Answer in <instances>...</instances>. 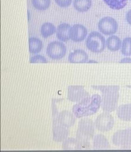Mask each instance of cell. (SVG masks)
Listing matches in <instances>:
<instances>
[{
	"label": "cell",
	"instance_id": "8992f818",
	"mask_svg": "<svg viewBox=\"0 0 131 152\" xmlns=\"http://www.w3.org/2000/svg\"><path fill=\"white\" fill-rule=\"evenodd\" d=\"M114 125V119L108 112H105L98 116L95 121L96 129L101 132H108L111 130Z\"/></svg>",
	"mask_w": 131,
	"mask_h": 152
},
{
	"label": "cell",
	"instance_id": "7402d4cb",
	"mask_svg": "<svg viewBox=\"0 0 131 152\" xmlns=\"http://www.w3.org/2000/svg\"><path fill=\"white\" fill-rule=\"evenodd\" d=\"M32 4L36 10L44 11L49 7L51 0H32Z\"/></svg>",
	"mask_w": 131,
	"mask_h": 152
},
{
	"label": "cell",
	"instance_id": "ffe728a7",
	"mask_svg": "<svg viewBox=\"0 0 131 152\" xmlns=\"http://www.w3.org/2000/svg\"><path fill=\"white\" fill-rule=\"evenodd\" d=\"M55 32H56V28L51 23H44L41 28V33L44 38H47Z\"/></svg>",
	"mask_w": 131,
	"mask_h": 152
},
{
	"label": "cell",
	"instance_id": "83f0119b",
	"mask_svg": "<svg viewBox=\"0 0 131 152\" xmlns=\"http://www.w3.org/2000/svg\"><path fill=\"white\" fill-rule=\"evenodd\" d=\"M88 63H98V62L96 61H95V60H90V61H87Z\"/></svg>",
	"mask_w": 131,
	"mask_h": 152
},
{
	"label": "cell",
	"instance_id": "484cf974",
	"mask_svg": "<svg viewBox=\"0 0 131 152\" xmlns=\"http://www.w3.org/2000/svg\"><path fill=\"white\" fill-rule=\"evenodd\" d=\"M126 18L127 23L131 26V9L127 12Z\"/></svg>",
	"mask_w": 131,
	"mask_h": 152
},
{
	"label": "cell",
	"instance_id": "6da1fadb",
	"mask_svg": "<svg viewBox=\"0 0 131 152\" xmlns=\"http://www.w3.org/2000/svg\"><path fill=\"white\" fill-rule=\"evenodd\" d=\"M92 87L102 92L101 107L103 111L111 113L116 110L119 98V86H92Z\"/></svg>",
	"mask_w": 131,
	"mask_h": 152
},
{
	"label": "cell",
	"instance_id": "52a82bcc",
	"mask_svg": "<svg viewBox=\"0 0 131 152\" xmlns=\"http://www.w3.org/2000/svg\"><path fill=\"white\" fill-rule=\"evenodd\" d=\"M100 32L105 35L110 36L117 32L118 24L114 19L110 16H105L101 18L98 23Z\"/></svg>",
	"mask_w": 131,
	"mask_h": 152
},
{
	"label": "cell",
	"instance_id": "4fadbf2b",
	"mask_svg": "<svg viewBox=\"0 0 131 152\" xmlns=\"http://www.w3.org/2000/svg\"><path fill=\"white\" fill-rule=\"evenodd\" d=\"M71 26L66 23L59 24L56 29V37L62 42H66L70 39L69 31Z\"/></svg>",
	"mask_w": 131,
	"mask_h": 152
},
{
	"label": "cell",
	"instance_id": "7a4b0ae2",
	"mask_svg": "<svg viewBox=\"0 0 131 152\" xmlns=\"http://www.w3.org/2000/svg\"><path fill=\"white\" fill-rule=\"evenodd\" d=\"M101 103V96L98 94H95L75 104L73 107L72 111L78 118L92 115L98 112Z\"/></svg>",
	"mask_w": 131,
	"mask_h": 152
},
{
	"label": "cell",
	"instance_id": "9c48e42d",
	"mask_svg": "<svg viewBox=\"0 0 131 152\" xmlns=\"http://www.w3.org/2000/svg\"><path fill=\"white\" fill-rule=\"evenodd\" d=\"M112 141L115 145L118 147L127 148L131 146V128L115 132L112 137Z\"/></svg>",
	"mask_w": 131,
	"mask_h": 152
},
{
	"label": "cell",
	"instance_id": "e0dca14e",
	"mask_svg": "<svg viewBox=\"0 0 131 152\" xmlns=\"http://www.w3.org/2000/svg\"><path fill=\"white\" fill-rule=\"evenodd\" d=\"M43 48L42 42L38 38L29 37V51L32 54H38L41 51Z\"/></svg>",
	"mask_w": 131,
	"mask_h": 152
},
{
	"label": "cell",
	"instance_id": "d4e9b609",
	"mask_svg": "<svg viewBox=\"0 0 131 152\" xmlns=\"http://www.w3.org/2000/svg\"><path fill=\"white\" fill-rule=\"evenodd\" d=\"M55 2L61 7H66L71 5L72 0H55Z\"/></svg>",
	"mask_w": 131,
	"mask_h": 152
},
{
	"label": "cell",
	"instance_id": "5bb4252c",
	"mask_svg": "<svg viewBox=\"0 0 131 152\" xmlns=\"http://www.w3.org/2000/svg\"><path fill=\"white\" fill-rule=\"evenodd\" d=\"M93 148L95 150H107L110 149V145L105 136L98 134L93 137Z\"/></svg>",
	"mask_w": 131,
	"mask_h": 152
},
{
	"label": "cell",
	"instance_id": "30bf717a",
	"mask_svg": "<svg viewBox=\"0 0 131 152\" xmlns=\"http://www.w3.org/2000/svg\"><path fill=\"white\" fill-rule=\"evenodd\" d=\"M87 33V29L84 26L76 24L71 27L69 31L70 39L76 42H82L86 37Z\"/></svg>",
	"mask_w": 131,
	"mask_h": 152
},
{
	"label": "cell",
	"instance_id": "603a6c76",
	"mask_svg": "<svg viewBox=\"0 0 131 152\" xmlns=\"http://www.w3.org/2000/svg\"><path fill=\"white\" fill-rule=\"evenodd\" d=\"M121 52L126 56H131V37H126L123 40Z\"/></svg>",
	"mask_w": 131,
	"mask_h": 152
},
{
	"label": "cell",
	"instance_id": "4316f807",
	"mask_svg": "<svg viewBox=\"0 0 131 152\" xmlns=\"http://www.w3.org/2000/svg\"><path fill=\"white\" fill-rule=\"evenodd\" d=\"M120 63H131V58H124L119 61Z\"/></svg>",
	"mask_w": 131,
	"mask_h": 152
},
{
	"label": "cell",
	"instance_id": "9a60e30c",
	"mask_svg": "<svg viewBox=\"0 0 131 152\" xmlns=\"http://www.w3.org/2000/svg\"><path fill=\"white\" fill-rule=\"evenodd\" d=\"M118 117L122 121L131 122V104L121 105L116 110Z\"/></svg>",
	"mask_w": 131,
	"mask_h": 152
},
{
	"label": "cell",
	"instance_id": "44dd1931",
	"mask_svg": "<svg viewBox=\"0 0 131 152\" xmlns=\"http://www.w3.org/2000/svg\"><path fill=\"white\" fill-rule=\"evenodd\" d=\"M104 2L113 10L123 9L127 4L128 0H103Z\"/></svg>",
	"mask_w": 131,
	"mask_h": 152
},
{
	"label": "cell",
	"instance_id": "cb8c5ba5",
	"mask_svg": "<svg viewBox=\"0 0 131 152\" xmlns=\"http://www.w3.org/2000/svg\"><path fill=\"white\" fill-rule=\"evenodd\" d=\"M48 61L46 60V59L41 55H36L33 56L31 59H30V63H47Z\"/></svg>",
	"mask_w": 131,
	"mask_h": 152
},
{
	"label": "cell",
	"instance_id": "8fae6325",
	"mask_svg": "<svg viewBox=\"0 0 131 152\" xmlns=\"http://www.w3.org/2000/svg\"><path fill=\"white\" fill-rule=\"evenodd\" d=\"M53 140L56 142L64 141L69 134V129L52 121Z\"/></svg>",
	"mask_w": 131,
	"mask_h": 152
},
{
	"label": "cell",
	"instance_id": "ba28073f",
	"mask_svg": "<svg viewBox=\"0 0 131 152\" xmlns=\"http://www.w3.org/2000/svg\"><path fill=\"white\" fill-rule=\"evenodd\" d=\"M90 96L83 86L71 85L68 87V99L71 102L79 103L85 98Z\"/></svg>",
	"mask_w": 131,
	"mask_h": 152
},
{
	"label": "cell",
	"instance_id": "7c38bea8",
	"mask_svg": "<svg viewBox=\"0 0 131 152\" xmlns=\"http://www.w3.org/2000/svg\"><path fill=\"white\" fill-rule=\"evenodd\" d=\"M88 56L86 51L81 49H76L69 55L68 60L71 63H87Z\"/></svg>",
	"mask_w": 131,
	"mask_h": 152
},
{
	"label": "cell",
	"instance_id": "2e32d148",
	"mask_svg": "<svg viewBox=\"0 0 131 152\" xmlns=\"http://www.w3.org/2000/svg\"><path fill=\"white\" fill-rule=\"evenodd\" d=\"M122 41L119 37L116 36L112 35L110 36L106 41V45L110 51L115 52L122 48Z\"/></svg>",
	"mask_w": 131,
	"mask_h": 152
},
{
	"label": "cell",
	"instance_id": "ac0fdd59",
	"mask_svg": "<svg viewBox=\"0 0 131 152\" xmlns=\"http://www.w3.org/2000/svg\"><path fill=\"white\" fill-rule=\"evenodd\" d=\"M62 148L64 150H79L82 149L80 142L74 138H66L63 142Z\"/></svg>",
	"mask_w": 131,
	"mask_h": 152
},
{
	"label": "cell",
	"instance_id": "277c9868",
	"mask_svg": "<svg viewBox=\"0 0 131 152\" xmlns=\"http://www.w3.org/2000/svg\"><path fill=\"white\" fill-rule=\"evenodd\" d=\"M87 49L94 53H100L105 48L106 40L100 33L93 31L88 36L86 41Z\"/></svg>",
	"mask_w": 131,
	"mask_h": 152
},
{
	"label": "cell",
	"instance_id": "3957f363",
	"mask_svg": "<svg viewBox=\"0 0 131 152\" xmlns=\"http://www.w3.org/2000/svg\"><path fill=\"white\" fill-rule=\"evenodd\" d=\"M95 127V123L90 118H82L79 121L76 139L80 142L82 149H87L90 148V140L93 138Z\"/></svg>",
	"mask_w": 131,
	"mask_h": 152
},
{
	"label": "cell",
	"instance_id": "d6986e66",
	"mask_svg": "<svg viewBox=\"0 0 131 152\" xmlns=\"http://www.w3.org/2000/svg\"><path fill=\"white\" fill-rule=\"evenodd\" d=\"M92 6V0H74L73 6L79 12L87 11Z\"/></svg>",
	"mask_w": 131,
	"mask_h": 152
},
{
	"label": "cell",
	"instance_id": "5b68a950",
	"mask_svg": "<svg viewBox=\"0 0 131 152\" xmlns=\"http://www.w3.org/2000/svg\"><path fill=\"white\" fill-rule=\"evenodd\" d=\"M66 53V45L60 41H53L47 46L46 54L52 60H60Z\"/></svg>",
	"mask_w": 131,
	"mask_h": 152
}]
</instances>
